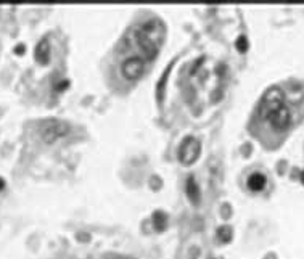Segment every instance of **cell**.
Segmentation results:
<instances>
[{
  "label": "cell",
  "mask_w": 304,
  "mask_h": 259,
  "mask_svg": "<svg viewBox=\"0 0 304 259\" xmlns=\"http://www.w3.org/2000/svg\"><path fill=\"white\" fill-rule=\"evenodd\" d=\"M34 56H36V61L40 63V64H47L50 61V44H49L47 39H42L37 44Z\"/></svg>",
  "instance_id": "cell-7"
},
{
  "label": "cell",
  "mask_w": 304,
  "mask_h": 259,
  "mask_svg": "<svg viewBox=\"0 0 304 259\" xmlns=\"http://www.w3.org/2000/svg\"><path fill=\"white\" fill-rule=\"evenodd\" d=\"M137 45H138V49L142 50V53L145 55L147 60H153L155 56L158 55V45H156V42L151 39L147 32H144L142 29L137 32Z\"/></svg>",
  "instance_id": "cell-6"
},
{
  "label": "cell",
  "mask_w": 304,
  "mask_h": 259,
  "mask_svg": "<svg viewBox=\"0 0 304 259\" xmlns=\"http://www.w3.org/2000/svg\"><path fill=\"white\" fill-rule=\"evenodd\" d=\"M121 73H123L124 79L137 81V79L144 74V60H140L138 56H130V58H127L123 63Z\"/></svg>",
  "instance_id": "cell-4"
},
{
  "label": "cell",
  "mask_w": 304,
  "mask_h": 259,
  "mask_svg": "<svg viewBox=\"0 0 304 259\" xmlns=\"http://www.w3.org/2000/svg\"><path fill=\"white\" fill-rule=\"evenodd\" d=\"M237 50L238 52H246L248 50V40H246V37H238L237 39Z\"/></svg>",
  "instance_id": "cell-13"
},
{
  "label": "cell",
  "mask_w": 304,
  "mask_h": 259,
  "mask_svg": "<svg viewBox=\"0 0 304 259\" xmlns=\"http://www.w3.org/2000/svg\"><path fill=\"white\" fill-rule=\"evenodd\" d=\"M187 195H189V198L193 205H200V201H201L200 187H198L197 182H195L193 177H189V180H187Z\"/></svg>",
  "instance_id": "cell-9"
},
{
  "label": "cell",
  "mask_w": 304,
  "mask_h": 259,
  "mask_svg": "<svg viewBox=\"0 0 304 259\" xmlns=\"http://www.w3.org/2000/svg\"><path fill=\"white\" fill-rule=\"evenodd\" d=\"M4 187H5V180L0 177V190H4Z\"/></svg>",
  "instance_id": "cell-15"
},
{
  "label": "cell",
  "mask_w": 304,
  "mask_h": 259,
  "mask_svg": "<svg viewBox=\"0 0 304 259\" xmlns=\"http://www.w3.org/2000/svg\"><path fill=\"white\" fill-rule=\"evenodd\" d=\"M201 153V145L197 139L193 137H187L183 139V142L180 143V148H179V161L183 166H190L200 158Z\"/></svg>",
  "instance_id": "cell-3"
},
{
  "label": "cell",
  "mask_w": 304,
  "mask_h": 259,
  "mask_svg": "<svg viewBox=\"0 0 304 259\" xmlns=\"http://www.w3.org/2000/svg\"><path fill=\"white\" fill-rule=\"evenodd\" d=\"M267 184V179L264 174H261V172H254L248 177V187L249 190H253V191H259V190H263Z\"/></svg>",
  "instance_id": "cell-8"
},
{
  "label": "cell",
  "mask_w": 304,
  "mask_h": 259,
  "mask_svg": "<svg viewBox=\"0 0 304 259\" xmlns=\"http://www.w3.org/2000/svg\"><path fill=\"white\" fill-rule=\"evenodd\" d=\"M68 132H69V124L68 122L60 121V119H49L42 124L40 137L45 143L52 145V143H55L58 139L64 137Z\"/></svg>",
  "instance_id": "cell-1"
},
{
  "label": "cell",
  "mask_w": 304,
  "mask_h": 259,
  "mask_svg": "<svg viewBox=\"0 0 304 259\" xmlns=\"http://www.w3.org/2000/svg\"><path fill=\"white\" fill-rule=\"evenodd\" d=\"M301 180H302V184H304V171H302V174H301Z\"/></svg>",
  "instance_id": "cell-16"
},
{
  "label": "cell",
  "mask_w": 304,
  "mask_h": 259,
  "mask_svg": "<svg viewBox=\"0 0 304 259\" xmlns=\"http://www.w3.org/2000/svg\"><path fill=\"white\" fill-rule=\"evenodd\" d=\"M217 236H219V240L222 243H229L232 240V230L230 227H227V225H222V227L217 229Z\"/></svg>",
  "instance_id": "cell-11"
},
{
  "label": "cell",
  "mask_w": 304,
  "mask_h": 259,
  "mask_svg": "<svg viewBox=\"0 0 304 259\" xmlns=\"http://www.w3.org/2000/svg\"><path fill=\"white\" fill-rule=\"evenodd\" d=\"M25 50H26V49H25V45H18V47L15 49V52H16V53H23Z\"/></svg>",
  "instance_id": "cell-14"
},
{
  "label": "cell",
  "mask_w": 304,
  "mask_h": 259,
  "mask_svg": "<svg viewBox=\"0 0 304 259\" xmlns=\"http://www.w3.org/2000/svg\"><path fill=\"white\" fill-rule=\"evenodd\" d=\"M102 259H137L132 256H126V254H119V253H105Z\"/></svg>",
  "instance_id": "cell-12"
},
{
  "label": "cell",
  "mask_w": 304,
  "mask_h": 259,
  "mask_svg": "<svg viewBox=\"0 0 304 259\" xmlns=\"http://www.w3.org/2000/svg\"><path fill=\"white\" fill-rule=\"evenodd\" d=\"M267 121L270 122L272 129H275V131H287L288 126L291 124V113L284 105V106H280L278 110H275L272 115L267 118Z\"/></svg>",
  "instance_id": "cell-5"
},
{
  "label": "cell",
  "mask_w": 304,
  "mask_h": 259,
  "mask_svg": "<svg viewBox=\"0 0 304 259\" xmlns=\"http://www.w3.org/2000/svg\"><path fill=\"white\" fill-rule=\"evenodd\" d=\"M284 98H285L284 92H282L278 87L269 89L263 97V101H261V115L267 119L275 110L284 106Z\"/></svg>",
  "instance_id": "cell-2"
},
{
  "label": "cell",
  "mask_w": 304,
  "mask_h": 259,
  "mask_svg": "<svg viewBox=\"0 0 304 259\" xmlns=\"http://www.w3.org/2000/svg\"><path fill=\"white\" fill-rule=\"evenodd\" d=\"M153 225H155V229L158 232H162L166 229V216H165V212L156 211L153 214Z\"/></svg>",
  "instance_id": "cell-10"
}]
</instances>
